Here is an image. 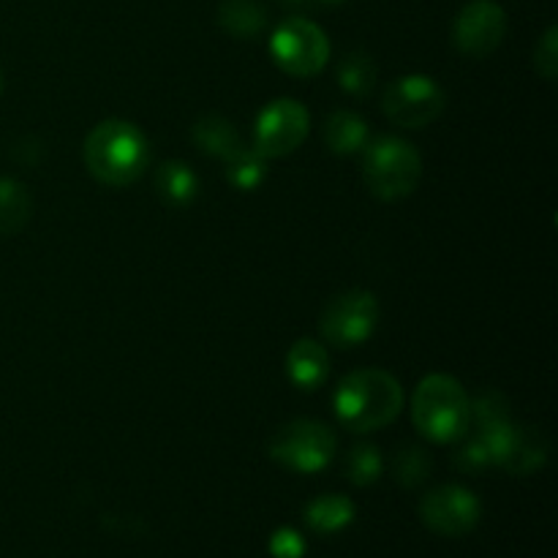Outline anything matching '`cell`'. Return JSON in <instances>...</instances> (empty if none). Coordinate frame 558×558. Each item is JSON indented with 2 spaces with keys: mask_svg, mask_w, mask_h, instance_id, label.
Wrapping results in <instances>:
<instances>
[{
  "mask_svg": "<svg viewBox=\"0 0 558 558\" xmlns=\"http://www.w3.org/2000/svg\"><path fill=\"white\" fill-rule=\"evenodd\" d=\"M354 515H357L354 501L341 494L316 496V499L308 501V507H305V523H308V529H314V532L319 534L343 532V529L354 521Z\"/></svg>",
  "mask_w": 558,
  "mask_h": 558,
  "instance_id": "2e32d148",
  "label": "cell"
},
{
  "mask_svg": "<svg viewBox=\"0 0 558 558\" xmlns=\"http://www.w3.org/2000/svg\"><path fill=\"white\" fill-rule=\"evenodd\" d=\"M156 183L158 196L161 202H167L169 207H189L191 202L199 194V178L194 174V169L183 161H167L156 169Z\"/></svg>",
  "mask_w": 558,
  "mask_h": 558,
  "instance_id": "9a60e30c",
  "label": "cell"
},
{
  "mask_svg": "<svg viewBox=\"0 0 558 558\" xmlns=\"http://www.w3.org/2000/svg\"><path fill=\"white\" fill-rule=\"evenodd\" d=\"M347 477L349 483L360 485H374L381 477V452L374 445H357L349 450L347 456Z\"/></svg>",
  "mask_w": 558,
  "mask_h": 558,
  "instance_id": "603a6c76",
  "label": "cell"
},
{
  "mask_svg": "<svg viewBox=\"0 0 558 558\" xmlns=\"http://www.w3.org/2000/svg\"><path fill=\"white\" fill-rule=\"evenodd\" d=\"M82 156L87 172L98 183L109 189H125L145 174L150 163V142L131 120L109 118L87 134Z\"/></svg>",
  "mask_w": 558,
  "mask_h": 558,
  "instance_id": "6da1fadb",
  "label": "cell"
},
{
  "mask_svg": "<svg viewBox=\"0 0 558 558\" xmlns=\"http://www.w3.org/2000/svg\"><path fill=\"white\" fill-rule=\"evenodd\" d=\"M31 191L14 178H0V234H16L31 221Z\"/></svg>",
  "mask_w": 558,
  "mask_h": 558,
  "instance_id": "ac0fdd59",
  "label": "cell"
},
{
  "mask_svg": "<svg viewBox=\"0 0 558 558\" xmlns=\"http://www.w3.org/2000/svg\"><path fill=\"white\" fill-rule=\"evenodd\" d=\"M472 420L477 423V428L507 423L510 420V401L496 390L480 392L472 401Z\"/></svg>",
  "mask_w": 558,
  "mask_h": 558,
  "instance_id": "cb8c5ba5",
  "label": "cell"
},
{
  "mask_svg": "<svg viewBox=\"0 0 558 558\" xmlns=\"http://www.w3.org/2000/svg\"><path fill=\"white\" fill-rule=\"evenodd\" d=\"M308 129V109L294 98H278L267 104L256 120L254 150L262 158H283L303 145Z\"/></svg>",
  "mask_w": 558,
  "mask_h": 558,
  "instance_id": "9c48e42d",
  "label": "cell"
},
{
  "mask_svg": "<svg viewBox=\"0 0 558 558\" xmlns=\"http://www.w3.org/2000/svg\"><path fill=\"white\" fill-rule=\"evenodd\" d=\"M325 145L336 156H352L368 145V120L360 118L357 112L338 109L325 120Z\"/></svg>",
  "mask_w": 558,
  "mask_h": 558,
  "instance_id": "5bb4252c",
  "label": "cell"
},
{
  "mask_svg": "<svg viewBox=\"0 0 558 558\" xmlns=\"http://www.w3.org/2000/svg\"><path fill=\"white\" fill-rule=\"evenodd\" d=\"M218 25L234 38H254L265 31L267 11L259 0H223L218 9Z\"/></svg>",
  "mask_w": 558,
  "mask_h": 558,
  "instance_id": "e0dca14e",
  "label": "cell"
},
{
  "mask_svg": "<svg viewBox=\"0 0 558 558\" xmlns=\"http://www.w3.org/2000/svg\"><path fill=\"white\" fill-rule=\"evenodd\" d=\"M270 54L281 71L292 76H314L330 60V41L325 31L303 16L281 22L270 38Z\"/></svg>",
  "mask_w": 558,
  "mask_h": 558,
  "instance_id": "ba28073f",
  "label": "cell"
},
{
  "mask_svg": "<svg viewBox=\"0 0 558 558\" xmlns=\"http://www.w3.org/2000/svg\"><path fill=\"white\" fill-rule=\"evenodd\" d=\"M376 63L371 54L365 52H349L347 58L338 63L336 80L349 96H368L376 87Z\"/></svg>",
  "mask_w": 558,
  "mask_h": 558,
  "instance_id": "ffe728a7",
  "label": "cell"
},
{
  "mask_svg": "<svg viewBox=\"0 0 558 558\" xmlns=\"http://www.w3.org/2000/svg\"><path fill=\"white\" fill-rule=\"evenodd\" d=\"M287 3H305V0H287Z\"/></svg>",
  "mask_w": 558,
  "mask_h": 558,
  "instance_id": "83f0119b",
  "label": "cell"
},
{
  "mask_svg": "<svg viewBox=\"0 0 558 558\" xmlns=\"http://www.w3.org/2000/svg\"><path fill=\"white\" fill-rule=\"evenodd\" d=\"M270 554L272 558H303L305 556V539L303 534L294 529L283 526L272 532L270 537Z\"/></svg>",
  "mask_w": 558,
  "mask_h": 558,
  "instance_id": "484cf974",
  "label": "cell"
},
{
  "mask_svg": "<svg viewBox=\"0 0 558 558\" xmlns=\"http://www.w3.org/2000/svg\"><path fill=\"white\" fill-rule=\"evenodd\" d=\"M0 90H3V74H0Z\"/></svg>",
  "mask_w": 558,
  "mask_h": 558,
  "instance_id": "f1b7e54d",
  "label": "cell"
},
{
  "mask_svg": "<svg viewBox=\"0 0 558 558\" xmlns=\"http://www.w3.org/2000/svg\"><path fill=\"white\" fill-rule=\"evenodd\" d=\"M379 325V300L368 289H349L325 305L319 319L322 338L338 349H354L368 341Z\"/></svg>",
  "mask_w": 558,
  "mask_h": 558,
  "instance_id": "8992f818",
  "label": "cell"
},
{
  "mask_svg": "<svg viewBox=\"0 0 558 558\" xmlns=\"http://www.w3.org/2000/svg\"><path fill=\"white\" fill-rule=\"evenodd\" d=\"M412 420L425 439L436 445H452L469 434L472 401L458 379L447 374H430L417 385L412 398Z\"/></svg>",
  "mask_w": 558,
  "mask_h": 558,
  "instance_id": "3957f363",
  "label": "cell"
},
{
  "mask_svg": "<svg viewBox=\"0 0 558 558\" xmlns=\"http://www.w3.org/2000/svg\"><path fill=\"white\" fill-rule=\"evenodd\" d=\"M534 69L545 82H554L558 76V27H548L534 49Z\"/></svg>",
  "mask_w": 558,
  "mask_h": 558,
  "instance_id": "d4e9b609",
  "label": "cell"
},
{
  "mask_svg": "<svg viewBox=\"0 0 558 558\" xmlns=\"http://www.w3.org/2000/svg\"><path fill=\"white\" fill-rule=\"evenodd\" d=\"M336 430L319 420H292L270 439V458L298 474H316L336 458Z\"/></svg>",
  "mask_w": 558,
  "mask_h": 558,
  "instance_id": "5b68a950",
  "label": "cell"
},
{
  "mask_svg": "<svg viewBox=\"0 0 558 558\" xmlns=\"http://www.w3.org/2000/svg\"><path fill=\"white\" fill-rule=\"evenodd\" d=\"M430 456L423 447H401L392 461V477L398 480L401 488H420L430 477Z\"/></svg>",
  "mask_w": 558,
  "mask_h": 558,
  "instance_id": "7402d4cb",
  "label": "cell"
},
{
  "mask_svg": "<svg viewBox=\"0 0 558 558\" xmlns=\"http://www.w3.org/2000/svg\"><path fill=\"white\" fill-rule=\"evenodd\" d=\"M447 96L436 80L425 74L398 76L385 87L381 112L401 129H425L445 112Z\"/></svg>",
  "mask_w": 558,
  "mask_h": 558,
  "instance_id": "52a82bcc",
  "label": "cell"
},
{
  "mask_svg": "<svg viewBox=\"0 0 558 558\" xmlns=\"http://www.w3.org/2000/svg\"><path fill=\"white\" fill-rule=\"evenodd\" d=\"M287 374L289 381L300 390H319L330 376V354L314 338H300L287 354Z\"/></svg>",
  "mask_w": 558,
  "mask_h": 558,
  "instance_id": "7c38bea8",
  "label": "cell"
},
{
  "mask_svg": "<svg viewBox=\"0 0 558 558\" xmlns=\"http://www.w3.org/2000/svg\"><path fill=\"white\" fill-rule=\"evenodd\" d=\"M548 461V441L539 430L521 428L518 430L515 447H512L510 458L505 463V472L510 474H534L545 466Z\"/></svg>",
  "mask_w": 558,
  "mask_h": 558,
  "instance_id": "d6986e66",
  "label": "cell"
},
{
  "mask_svg": "<svg viewBox=\"0 0 558 558\" xmlns=\"http://www.w3.org/2000/svg\"><path fill=\"white\" fill-rule=\"evenodd\" d=\"M227 163V180L238 191H256L267 178V158H262L254 147H243Z\"/></svg>",
  "mask_w": 558,
  "mask_h": 558,
  "instance_id": "44dd1931",
  "label": "cell"
},
{
  "mask_svg": "<svg viewBox=\"0 0 558 558\" xmlns=\"http://www.w3.org/2000/svg\"><path fill=\"white\" fill-rule=\"evenodd\" d=\"M191 140L205 156L221 158V161H229L234 153L245 147L240 131L223 114H205V118L196 120L194 129H191Z\"/></svg>",
  "mask_w": 558,
  "mask_h": 558,
  "instance_id": "4fadbf2b",
  "label": "cell"
},
{
  "mask_svg": "<svg viewBox=\"0 0 558 558\" xmlns=\"http://www.w3.org/2000/svg\"><path fill=\"white\" fill-rule=\"evenodd\" d=\"M319 3H327V5H338V3H347V0H319Z\"/></svg>",
  "mask_w": 558,
  "mask_h": 558,
  "instance_id": "4316f807",
  "label": "cell"
},
{
  "mask_svg": "<svg viewBox=\"0 0 558 558\" xmlns=\"http://www.w3.org/2000/svg\"><path fill=\"white\" fill-rule=\"evenodd\" d=\"M483 518L477 494L463 485H441L420 501V521L441 537H463L474 532Z\"/></svg>",
  "mask_w": 558,
  "mask_h": 558,
  "instance_id": "30bf717a",
  "label": "cell"
},
{
  "mask_svg": "<svg viewBox=\"0 0 558 558\" xmlns=\"http://www.w3.org/2000/svg\"><path fill=\"white\" fill-rule=\"evenodd\" d=\"M363 180L376 199H403L414 194L423 180V158L412 142L379 136L363 147Z\"/></svg>",
  "mask_w": 558,
  "mask_h": 558,
  "instance_id": "277c9868",
  "label": "cell"
},
{
  "mask_svg": "<svg viewBox=\"0 0 558 558\" xmlns=\"http://www.w3.org/2000/svg\"><path fill=\"white\" fill-rule=\"evenodd\" d=\"M507 36V14L496 0H472L456 16L452 41L466 58H488Z\"/></svg>",
  "mask_w": 558,
  "mask_h": 558,
  "instance_id": "8fae6325",
  "label": "cell"
},
{
  "mask_svg": "<svg viewBox=\"0 0 558 558\" xmlns=\"http://www.w3.org/2000/svg\"><path fill=\"white\" fill-rule=\"evenodd\" d=\"M338 423L352 434H371L385 428L401 414L403 390L387 371L363 368L343 376L332 396Z\"/></svg>",
  "mask_w": 558,
  "mask_h": 558,
  "instance_id": "7a4b0ae2",
  "label": "cell"
}]
</instances>
